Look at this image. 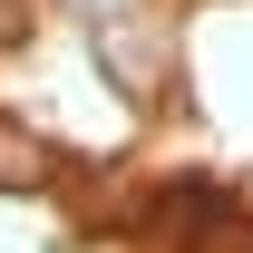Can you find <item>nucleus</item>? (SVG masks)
I'll list each match as a JSON object with an SVG mask.
<instances>
[{
    "mask_svg": "<svg viewBox=\"0 0 253 253\" xmlns=\"http://www.w3.org/2000/svg\"><path fill=\"white\" fill-rule=\"evenodd\" d=\"M68 10H78L88 30H117V20H136V10H146V0H68Z\"/></svg>",
    "mask_w": 253,
    "mask_h": 253,
    "instance_id": "obj_3",
    "label": "nucleus"
},
{
    "mask_svg": "<svg viewBox=\"0 0 253 253\" xmlns=\"http://www.w3.org/2000/svg\"><path fill=\"white\" fill-rule=\"evenodd\" d=\"M97 59L126 78V97H146V78H156V49H146V30L136 20H117V30H97Z\"/></svg>",
    "mask_w": 253,
    "mask_h": 253,
    "instance_id": "obj_1",
    "label": "nucleus"
},
{
    "mask_svg": "<svg viewBox=\"0 0 253 253\" xmlns=\"http://www.w3.org/2000/svg\"><path fill=\"white\" fill-rule=\"evenodd\" d=\"M0 185H49V146L10 117H0Z\"/></svg>",
    "mask_w": 253,
    "mask_h": 253,
    "instance_id": "obj_2",
    "label": "nucleus"
}]
</instances>
